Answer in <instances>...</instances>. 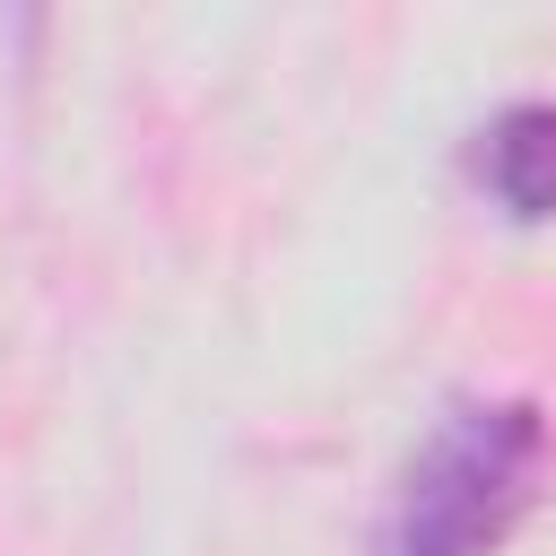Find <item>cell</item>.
I'll list each match as a JSON object with an SVG mask.
<instances>
[{"instance_id": "cell-1", "label": "cell", "mask_w": 556, "mask_h": 556, "mask_svg": "<svg viewBox=\"0 0 556 556\" xmlns=\"http://www.w3.org/2000/svg\"><path fill=\"white\" fill-rule=\"evenodd\" d=\"M556 426L539 400H452L417 443L374 556H495L539 504Z\"/></svg>"}, {"instance_id": "cell-2", "label": "cell", "mask_w": 556, "mask_h": 556, "mask_svg": "<svg viewBox=\"0 0 556 556\" xmlns=\"http://www.w3.org/2000/svg\"><path fill=\"white\" fill-rule=\"evenodd\" d=\"M469 182L513 217V226H547L556 217V104H504L478 139H469Z\"/></svg>"}]
</instances>
